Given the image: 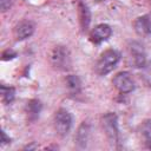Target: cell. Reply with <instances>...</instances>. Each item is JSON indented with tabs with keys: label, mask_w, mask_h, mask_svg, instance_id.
Listing matches in <instances>:
<instances>
[{
	"label": "cell",
	"mask_w": 151,
	"mask_h": 151,
	"mask_svg": "<svg viewBox=\"0 0 151 151\" xmlns=\"http://www.w3.org/2000/svg\"><path fill=\"white\" fill-rule=\"evenodd\" d=\"M78 9H79V18H80V25L84 31L88 28L90 21H91V13L86 4H84L81 0L78 2Z\"/></svg>",
	"instance_id": "cell-10"
},
{
	"label": "cell",
	"mask_w": 151,
	"mask_h": 151,
	"mask_svg": "<svg viewBox=\"0 0 151 151\" xmlns=\"http://www.w3.org/2000/svg\"><path fill=\"white\" fill-rule=\"evenodd\" d=\"M88 134H90V127L87 124L83 123L80 125V127L78 129V132H77V137H76V140H77V144L80 146V147H85L86 146V143L88 140Z\"/></svg>",
	"instance_id": "cell-13"
},
{
	"label": "cell",
	"mask_w": 151,
	"mask_h": 151,
	"mask_svg": "<svg viewBox=\"0 0 151 151\" xmlns=\"http://www.w3.org/2000/svg\"><path fill=\"white\" fill-rule=\"evenodd\" d=\"M120 59V54L116 51V50H106L101 53L100 58L97 61L96 65V70L98 72V74L100 76H105L107 73H110L118 64Z\"/></svg>",
	"instance_id": "cell-1"
},
{
	"label": "cell",
	"mask_w": 151,
	"mask_h": 151,
	"mask_svg": "<svg viewBox=\"0 0 151 151\" xmlns=\"http://www.w3.org/2000/svg\"><path fill=\"white\" fill-rule=\"evenodd\" d=\"M1 136H2V140H1V142H2V144H6V143H8V142L11 140V139H9V138L6 136L5 131H2V132H1Z\"/></svg>",
	"instance_id": "cell-18"
},
{
	"label": "cell",
	"mask_w": 151,
	"mask_h": 151,
	"mask_svg": "<svg viewBox=\"0 0 151 151\" xmlns=\"http://www.w3.org/2000/svg\"><path fill=\"white\" fill-rule=\"evenodd\" d=\"M111 33H112V29L109 25L99 24L93 28V31L91 33V40L94 44H100V42L107 40L111 37Z\"/></svg>",
	"instance_id": "cell-7"
},
{
	"label": "cell",
	"mask_w": 151,
	"mask_h": 151,
	"mask_svg": "<svg viewBox=\"0 0 151 151\" xmlns=\"http://www.w3.org/2000/svg\"><path fill=\"white\" fill-rule=\"evenodd\" d=\"M140 132H142V136L145 140L146 146L149 149H151V120H145L142 124Z\"/></svg>",
	"instance_id": "cell-15"
},
{
	"label": "cell",
	"mask_w": 151,
	"mask_h": 151,
	"mask_svg": "<svg viewBox=\"0 0 151 151\" xmlns=\"http://www.w3.org/2000/svg\"><path fill=\"white\" fill-rule=\"evenodd\" d=\"M33 32H34V25L32 21H28V20H24L19 22L14 28V35L18 40L27 39L33 34Z\"/></svg>",
	"instance_id": "cell-8"
},
{
	"label": "cell",
	"mask_w": 151,
	"mask_h": 151,
	"mask_svg": "<svg viewBox=\"0 0 151 151\" xmlns=\"http://www.w3.org/2000/svg\"><path fill=\"white\" fill-rule=\"evenodd\" d=\"M14 97H15L14 87L1 85V99L5 104H11L14 100Z\"/></svg>",
	"instance_id": "cell-14"
},
{
	"label": "cell",
	"mask_w": 151,
	"mask_h": 151,
	"mask_svg": "<svg viewBox=\"0 0 151 151\" xmlns=\"http://www.w3.org/2000/svg\"><path fill=\"white\" fill-rule=\"evenodd\" d=\"M51 63L58 70H68L71 58L67 48L64 46H55L51 53Z\"/></svg>",
	"instance_id": "cell-3"
},
{
	"label": "cell",
	"mask_w": 151,
	"mask_h": 151,
	"mask_svg": "<svg viewBox=\"0 0 151 151\" xmlns=\"http://www.w3.org/2000/svg\"><path fill=\"white\" fill-rule=\"evenodd\" d=\"M134 29L139 35L151 34V15L145 14L138 17L134 21Z\"/></svg>",
	"instance_id": "cell-9"
},
{
	"label": "cell",
	"mask_w": 151,
	"mask_h": 151,
	"mask_svg": "<svg viewBox=\"0 0 151 151\" xmlns=\"http://www.w3.org/2000/svg\"><path fill=\"white\" fill-rule=\"evenodd\" d=\"M15 55H17V53H15L14 51H12V50H6V51H4V53H2V60L13 59Z\"/></svg>",
	"instance_id": "cell-16"
},
{
	"label": "cell",
	"mask_w": 151,
	"mask_h": 151,
	"mask_svg": "<svg viewBox=\"0 0 151 151\" xmlns=\"http://www.w3.org/2000/svg\"><path fill=\"white\" fill-rule=\"evenodd\" d=\"M26 111H27V114H28V118L31 120H35L41 111V103L37 99H32L27 103L26 105Z\"/></svg>",
	"instance_id": "cell-12"
},
{
	"label": "cell",
	"mask_w": 151,
	"mask_h": 151,
	"mask_svg": "<svg viewBox=\"0 0 151 151\" xmlns=\"http://www.w3.org/2000/svg\"><path fill=\"white\" fill-rule=\"evenodd\" d=\"M103 127L105 130V133L110 140V143L118 147L119 145V130H118V119L116 113L107 112L103 117Z\"/></svg>",
	"instance_id": "cell-2"
},
{
	"label": "cell",
	"mask_w": 151,
	"mask_h": 151,
	"mask_svg": "<svg viewBox=\"0 0 151 151\" xmlns=\"http://www.w3.org/2000/svg\"><path fill=\"white\" fill-rule=\"evenodd\" d=\"M96 1H104V0H96Z\"/></svg>",
	"instance_id": "cell-19"
},
{
	"label": "cell",
	"mask_w": 151,
	"mask_h": 151,
	"mask_svg": "<svg viewBox=\"0 0 151 151\" xmlns=\"http://www.w3.org/2000/svg\"><path fill=\"white\" fill-rule=\"evenodd\" d=\"M12 6V0H0V7L2 12H6Z\"/></svg>",
	"instance_id": "cell-17"
},
{
	"label": "cell",
	"mask_w": 151,
	"mask_h": 151,
	"mask_svg": "<svg viewBox=\"0 0 151 151\" xmlns=\"http://www.w3.org/2000/svg\"><path fill=\"white\" fill-rule=\"evenodd\" d=\"M114 87L120 93H130L134 88V81L131 78L129 72H119L114 76L112 80Z\"/></svg>",
	"instance_id": "cell-6"
},
{
	"label": "cell",
	"mask_w": 151,
	"mask_h": 151,
	"mask_svg": "<svg viewBox=\"0 0 151 151\" xmlns=\"http://www.w3.org/2000/svg\"><path fill=\"white\" fill-rule=\"evenodd\" d=\"M54 127L60 136H65L72 127V116L65 109H59L54 114Z\"/></svg>",
	"instance_id": "cell-4"
},
{
	"label": "cell",
	"mask_w": 151,
	"mask_h": 151,
	"mask_svg": "<svg viewBox=\"0 0 151 151\" xmlns=\"http://www.w3.org/2000/svg\"><path fill=\"white\" fill-rule=\"evenodd\" d=\"M66 85H67V90L68 92L72 94V96H76L80 92V88H81V81L80 79L74 76V74H70L67 78H66Z\"/></svg>",
	"instance_id": "cell-11"
},
{
	"label": "cell",
	"mask_w": 151,
	"mask_h": 151,
	"mask_svg": "<svg viewBox=\"0 0 151 151\" xmlns=\"http://www.w3.org/2000/svg\"><path fill=\"white\" fill-rule=\"evenodd\" d=\"M127 47H129V55L131 59V64L137 68L144 67L146 64V54L143 45L138 41H131Z\"/></svg>",
	"instance_id": "cell-5"
}]
</instances>
